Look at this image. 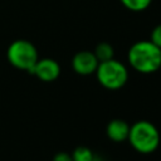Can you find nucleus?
<instances>
[{
  "mask_svg": "<svg viewBox=\"0 0 161 161\" xmlns=\"http://www.w3.org/2000/svg\"><path fill=\"white\" fill-rule=\"evenodd\" d=\"M127 58L138 73L150 74L161 68V49L150 40H140L131 45Z\"/></svg>",
  "mask_w": 161,
  "mask_h": 161,
  "instance_id": "1",
  "label": "nucleus"
},
{
  "mask_svg": "<svg viewBox=\"0 0 161 161\" xmlns=\"http://www.w3.org/2000/svg\"><path fill=\"white\" fill-rule=\"evenodd\" d=\"M131 146L140 153H151L160 145V132L156 126L148 121H137L130 126L127 138Z\"/></svg>",
  "mask_w": 161,
  "mask_h": 161,
  "instance_id": "2",
  "label": "nucleus"
},
{
  "mask_svg": "<svg viewBox=\"0 0 161 161\" xmlns=\"http://www.w3.org/2000/svg\"><path fill=\"white\" fill-rule=\"evenodd\" d=\"M94 73L99 84L107 89H119L128 80L127 68L114 58L106 62H99Z\"/></svg>",
  "mask_w": 161,
  "mask_h": 161,
  "instance_id": "3",
  "label": "nucleus"
},
{
  "mask_svg": "<svg viewBox=\"0 0 161 161\" xmlns=\"http://www.w3.org/2000/svg\"><path fill=\"white\" fill-rule=\"evenodd\" d=\"M9 63L21 70H26L30 73L34 64L39 59L38 50L33 43L24 39H18L13 42L6 52Z\"/></svg>",
  "mask_w": 161,
  "mask_h": 161,
  "instance_id": "4",
  "label": "nucleus"
},
{
  "mask_svg": "<svg viewBox=\"0 0 161 161\" xmlns=\"http://www.w3.org/2000/svg\"><path fill=\"white\" fill-rule=\"evenodd\" d=\"M30 73L43 82H53L60 74V65L52 58H43L36 60Z\"/></svg>",
  "mask_w": 161,
  "mask_h": 161,
  "instance_id": "5",
  "label": "nucleus"
},
{
  "mask_svg": "<svg viewBox=\"0 0 161 161\" xmlns=\"http://www.w3.org/2000/svg\"><path fill=\"white\" fill-rule=\"evenodd\" d=\"M98 59L96 58L93 52L89 50H80L74 54L72 59L73 70L80 75H89L93 74L98 67Z\"/></svg>",
  "mask_w": 161,
  "mask_h": 161,
  "instance_id": "6",
  "label": "nucleus"
},
{
  "mask_svg": "<svg viewBox=\"0 0 161 161\" xmlns=\"http://www.w3.org/2000/svg\"><path fill=\"white\" fill-rule=\"evenodd\" d=\"M106 133H107V137L113 142H123L128 138L130 125L125 119L114 118L108 122L106 127Z\"/></svg>",
  "mask_w": 161,
  "mask_h": 161,
  "instance_id": "7",
  "label": "nucleus"
},
{
  "mask_svg": "<svg viewBox=\"0 0 161 161\" xmlns=\"http://www.w3.org/2000/svg\"><path fill=\"white\" fill-rule=\"evenodd\" d=\"M93 53H94L96 58L98 59V62H106V60H109L114 57L113 47L109 43H106V42H102V43L97 44Z\"/></svg>",
  "mask_w": 161,
  "mask_h": 161,
  "instance_id": "8",
  "label": "nucleus"
},
{
  "mask_svg": "<svg viewBox=\"0 0 161 161\" xmlns=\"http://www.w3.org/2000/svg\"><path fill=\"white\" fill-rule=\"evenodd\" d=\"M119 1L126 9L136 13L146 10L152 3V0H119Z\"/></svg>",
  "mask_w": 161,
  "mask_h": 161,
  "instance_id": "9",
  "label": "nucleus"
},
{
  "mask_svg": "<svg viewBox=\"0 0 161 161\" xmlns=\"http://www.w3.org/2000/svg\"><path fill=\"white\" fill-rule=\"evenodd\" d=\"M96 153H93V151L86 146H79L77 147L73 153H72V158L73 161H92Z\"/></svg>",
  "mask_w": 161,
  "mask_h": 161,
  "instance_id": "10",
  "label": "nucleus"
},
{
  "mask_svg": "<svg viewBox=\"0 0 161 161\" xmlns=\"http://www.w3.org/2000/svg\"><path fill=\"white\" fill-rule=\"evenodd\" d=\"M150 42H152L156 47H158L161 49V24L156 25L152 29L151 35H150Z\"/></svg>",
  "mask_w": 161,
  "mask_h": 161,
  "instance_id": "11",
  "label": "nucleus"
},
{
  "mask_svg": "<svg viewBox=\"0 0 161 161\" xmlns=\"http://www.w3.org/2000/svg\"><path fill=\"white\" fill-rule=\"evenodd\" d=\"M53 161H73V158H72V155L67 152H58L53 157Z\"/></svg>",
  "mask_w": 161,
  "mask_h": 161,
  "instance_id": "12",
  "label": "nucleus"
},
{
  "mask_svg": "<svg viewBox=\"0 0 161 161\" xmlns=\"http://www.w3.org/2000/svg\"><path fill=\"white\" fill-rule=\"evenodd\" d=\"M92 161H103V158L102 157H99L98 155H94V157H93V160Z\"/></svg>",
  "mask_w": 161,
  "mask_h": 161,
  "instance_id": "13",
  "label": "nucleus"
}]
</instances>
